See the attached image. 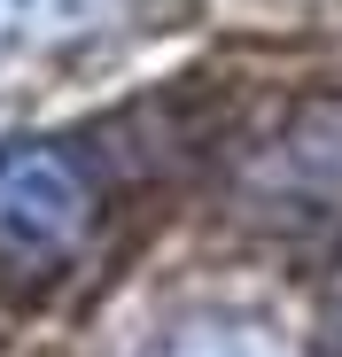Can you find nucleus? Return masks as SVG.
<instances>
[{"label":"nucleus","instance_id":"3","mask_svg":"<svg viewBox=\"0 0 342 357\" xmlns=\"http://www.w3.org/2000/svg\"><path fill=\"white\" fill-rule=\"evenodd\" d=\"M156 357H296V349L249 319H195V326H171Z\"/></svg>","mask_w":342,"mask_h":357},{"label":"nucleus","instance_id":"2","mask_svg":"<svg viewBox=\"0 0 342 357\" xmlns=\"http://www.w3.org/2000/svg\"><path fill=\"white\" fill-rule=\"evenodd\" d=\"M117 0H0V47H70L109 24Z\"/></svg>","mask_w":342,"mask_h":357},{"label":"nucleus","instance_id":"1","mask_svg":"<svg viewBox=\"0 0 342 357\" xmlns=\"http://www.w3.org/2000/svg\"><path fill=\"white\" fill-rule=\"evenodd\" d=\"M94 225V178L78 171V155L63 148H0V257L39 272L63 264Z\"/></svg>","mask_w":342,"mask_h":357},{"label":"nucleus","instance_id":"4","mask_svg":"<svg viewBox=\"0 0 342 357\" xmlns=\"http://www.w3.org/2000/svg\"><path fill=\"white\" fill-rule=\"evenodd\" d=\"M334 334H342V280H334Z\"/></svg>","mask_w":342,"mask_h":357}]
</instances>
